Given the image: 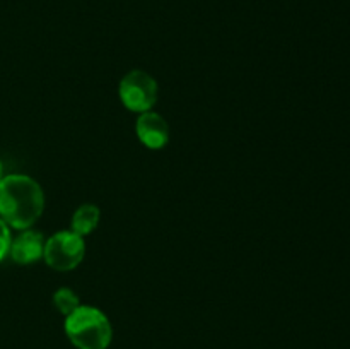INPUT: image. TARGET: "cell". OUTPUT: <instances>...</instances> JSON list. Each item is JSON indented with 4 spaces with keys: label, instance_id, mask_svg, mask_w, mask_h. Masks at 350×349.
<instances>
[{
    "label": "cell",
    "instance_id": "cell-1",
    "mask_svg": "<svg viewBox=\"0 0 350 349\" xmlns=\"http://www.w3.org/2000/svg\"><path fill=\"white\" fill-rule=\"evenodd\" d=\"M43 211V188L34 178L16 173L0 180V219L9 228H33Z\"/></svg>",
    "mask_w": 350,
    "mask_h": 349
},
{
    "label": "cell",
    "instance_id": "cell-2",
    "mask_svg": "<svg viewBox=\"0 0 350 349\" xmlns=\"http://www.w3.org/2000/svg\"><path fill=\"white\" fill-rule=\"evenodd\" d=\"M65 334L77 349H106L111 344L113 328L99 308L81 305L65 317Z\"/></svg>",
    "mask_w": 350,
    "mask_h": 349
},
{
    "label": "cell",
    "instance_id": "cell-3",
    "mask_svg": "<svg viewBox=\"0 0 350 349\" xmlns=\"http://www.w3.org/2000/svg\"><path fill=\"white\" fill-rule=\"evenodd\" d=\"M85 257V242L72 229H62L44 242L43 260L57 272H70Z\"/></svg>",
    "mask_w": 350,
    "mask_h": 349
},
{
    "label": "cell",
    "instance_id": "cell-4",
    "mask_svg": "<svg viewBox=\"0 0 350 349\" xmlns=\"http://www.w3.org/2000/svg\"><path fill=\"white\" fill-rule=\"evenodd\" d=\"M118 94L129 112L140 115L144 112H150L156 106L159 99V86L149 72L135 68L123 75L118 86Z\"/></svg>",
    "mask_w": 350,
    "mask_h": 349
},
{
    "label": "cell",
    "instance_id": "cell-5",
    "mask_svg": "<svg viewBox=\"0 0 350 349\" xmlns=\"http://www.w3.org/2000/svg\"><path fill=\"white\" fill-rule=\"evenodd\" d=\"M135 132L147 149L159 151L170 142V125L166 118L154 109L140 113L135 122Z\"/></svg>",
    "mask_w": 350,
    "mask_h": 349
},
{
    "label": "cell",
    "instance_id": "cell-6",
    "mask_svg": "<svg viewBox=\"0 0 350 349\" xmlns=\"http://www.w3.org/2000/svg\"><path fill=\"white\" fill-rule=\"evenodd\" d=\"M44 242H46V238L43 236V233L31 228L23 229L10 242V259L16 263H21V266H29V263L38 262V260L43 259Z\"/></svg>",
    "mask_w": 350,
    "mask_h": 349
},
{
    "label": "cell",
    "instance_id": "cell-7",
    "mask_svg": "<svg viewBox=\"0 0 350 349\" xmlns=\"http://www.w3.org/2000/svg\"><path fill=\"white\" fill-rule=\"evenodd\" d=\"M99 221H101V211L96 204H82L72 214L70 229L79 236L85 238L88 235L96 231Z\"/></svg>",
    "mask_w": 350,
    "mask_h": 349
},
{
    "label": "cell",
    "instance_id": "cell-8",
    "mask_svg": "<svg viewBox=\"0 0 350 349\" xmlns=\"http://www.w3.org/2000/svg\"><path fill=\"white\" fill-rule=\"evenodd\" d=\"M53 305L64 317H68L74 310L81 307V300L70 287H60L53 294Z\"/></svg>",
    "mask_w": 350,
    "mask_h": 349
},
{
    "label": "cell",
    "instance_id": "cell-9",
    "mask_svg": "<svg viewBox=\"0 0 350 349\" xmlns=\"http://www.w3.org/2000/svg\"><path fill=\"white\" fill-rule=\"evenodd\" d=\"M10 242H12V235H10V228L5 222L0 219V262L9 255Z\"/></svg>",
    "mask_w": 350,
    "mask_h": 349
},
{
    "label": "cell",
    "instance_id": "cell-10",
    "mask_svg": "<svg viewBox=\"0 0 350 349\" xmlns=\"http://www.w3.org/2000/svg\"><path fill=\"white\" fill-rule=\"evenodd\" d=\"M3 178V166H2V161H0V180Z\"/></svg>",
    "mask_w": 350,
    "mask_h": 349
}]
</instances>
